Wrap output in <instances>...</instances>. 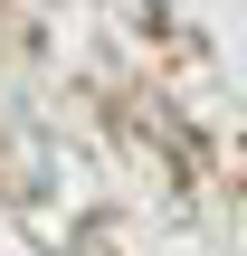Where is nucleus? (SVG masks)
Instances as JSON below:
<instances>
[]
</instances>
